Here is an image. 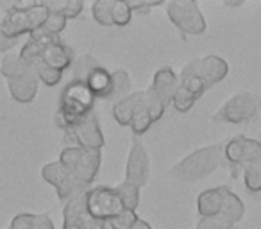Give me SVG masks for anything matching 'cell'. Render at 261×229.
<instances>
[{
	"label": "cell",
	"mask_w": 261,
	"mask_h": 229,
	"mask_svg": "<svg viewBox=\"0 0 261 229\" xmlns=\"http://www.w3.org/2000/svg\"><path fill=\"white\" fill-rule=\"evenodd\" d=\"M133 229H152V225L149 224V222L142 220V218H138V222H136L135 225H133Z\"/></svg>",
	"instance_id": "60d3db41"
},
{
	"label": "cell",
	"mask_w": 261,
	"mask_h": 229,
	"mask_svg": "<svg viewBox=\"0 0 261 229\" xmlns=\"http://www.w3.org/2000/svg\"><path fill=\"white\" fill-rule=\"evenodd\" d=\"M222 165H225L224 143H215V145L202 147V149L182 158L170 168V174L179 181L195 183L211 175Z\"/></svg>",
	"instance_id": "6da1fadb"
},
{
	"label": "cell",
	"mask_w": 261,
	"mask_h": 229,
	"mask_svg": "<svg viewBox=\"0 0 261 229\" xmlns=\"http://www.w3.org/2000/svg\"><path fill=\"white\" fill-rule=\"evenodd\" d=\"M31 66H33L34 72H36L38 81H40L41 84H45V86H58V84L61 83L63 72H59V70H56V68H52V66L45 65L41 59H38V61L33 63Z\"/></svg>",
	"instance_id": "484cf974"
},
{
	"label": "cell",
	"mask_w": 261,
	"mask_h": 229,
	"mask_svg": "<svg viewBox=\"0 0 261 229\" xmlns=\"http://www.w3.org/2000/svg\"><path fill=\"white\" fill-rule=\"evenodd\" d=\"M225 165L231 168V174L238 175L240 168L252 167L261 163V142L247 136H234L227 143H224Z\"/></svg>",
	"instance_id": "5b68a950"
},
{
	"label": "cell",
	"mask_w": 261,
	"mask_h": 229,
	"mask_svg": "<svg viewBox=\"0 0 261 229\" xmlns=\"http://www.w3.org/2000/svg\"><path fill=\"white\" fill-rule=\"evenodd\" d=\"M33 229H56V225L48 215H36V222H34Z\"/></svg>",
	"instance_id": "f35d334b"
},
{
	"label": "cell",
	"mask_w": 261,
	"mask_h": 229,
	"mask_svg": "<svg viewBox=\"0 0 261 229\" xmlns=\"http://www.w3.org/2000/svg\"><path fill=\"white\" fill-rule=\"evenodd\" d=\"M75 58H77L75 52H73L63 40L47 45L40 56V59L45 65L52 66V68L59 70V72H66L68 68H72Z\"/></svg>",
	"instance_id": "4fadbf2b"
},
{
	"label": "cell",
	"mask_w": 261,
	"mask_h": 229,
	"mask_svg": "<svg viewBox=\"0 0 261 229\" xmlns=\"http://www.w3.org/2000/svg\"><path fill=\"white\" fill-rule=\"evenodd\" d=\"M127 4H129V8L133 9V13L147 15L152 8L163 6V0H127Z\"/></svg>",
	"instance_id": "8d00e7d4"
},
{
	"label": "cell",
	"mask_w": 261,
	"mask_h": 229,
	"mask_svg": "<svg viewBox=\"0 0 261 229\" xmlns=\"http://www.w3.org/2000/svg\"><path fill=\"white\" fill-rule=\"evenodd\" d=\"M0 29L4 33L6 38L9 40H18L23 34H29L31 36V23H29V16L25 13H6L2 22H0Z\"/></svg>",
	"instance_id": "e0dca14e"
},
{
	"label": "cell",
	"mask_w": 261,
	"mask_h": 229,
	"mask_svg": "<svg viewBox=\"0 0 261 229\" xmlns=\"http://www.w3.org/2000/svg\"><path fill=\"white\" fill-rule=\"evenodd\" d=\"M38 84H40V81H38L36 75H25L8 81V90L9 95L13 97V100L20 102V104H29L36 97Z\"/></svg>",
	"instance_id": "2e32d148"
},
{
	"label": "cell",
	"mask_w": 261,
	"mask_h": 229,
	"mask_svg": "<svg viewBox=\"0 0 261 229\" xmlns=\"http://www.w3.org/2000/svg\"><path fill=\"white\" fill-rule=\"evenodd\" d=\"M115 190L120 195V199H122L123 208L130 211H136V208L140 206V193H142V188H138V186H135L133 183L123 179L120 185L115 186Z\"/></svg>",
	"instance_id": "d4e9b609"
},
{
	"label": "cell",
	"mask_w": 261,
	"mask_h": 229,
	"mask_svg": "<svg viewBox=\"0 0 261 229\" xmlns=\"http://www.w3.org/2000/svg\"><path fill=\"white\" fill-rule=\"evenodd\" d=\"M130 88V77L125 70H115L113 72V91L109 95V98H113L115 102L122 100L123 97L129 95Z\"/></svg>",
	"instance_id": "83f0119b"
},
{
	"label": "cell",
	"mask_w": 261,
	"mask_h": 229,
	"mask_svg": "<svg viewBox=\"0 0 261 229\" xmlns=\"http://www.w3.org/2000/svg\"><path fill=\"white\" fill-rule=\"evenodd\" d=\"M36 6V0H4L0 2V8L6 13H25Z\"/></svg>",
	"instance_id": "d590c367"
},
{
	"label": "cell",
	"mask_w": 261,
	"mask_h": 229,
	"mask_svg": "<svg viewBox=\"0 0 261 229\" xmlns=\"http://www.w3.org/2000/svg\"><path fill=\"white\" fill-rule=\"evenodd\" d=\"M0 73H2L8 81L18 79V77H25V75H36L33 66H31L29 63L23 61V59L20 58V54H13V52H9V54H6L4 58H2V63H0Z\"/></svg>",
	"instance_id": "ac0fdd59"
},
{
	"label": "cell",
	"mask_w": 261,
	"mask_h": 229,
	"mask_svg": "<svg viewBox=\"0 0 261 229\" xmlns=\"http://www.w3.org/2000/svg\"><path fill=\"white\" fill-rule=\"evenodd\" d=\"M145 104H147V109H149V113H150L152 122L161 120V117L165 115L167 106H165L163 100L158 97V93L152 90V86H150L149 90H145Z\"/></svg>",
	"instance_id": "f1b7e54d"
},
{
	"label": "cell",
	"mask_w": 261,
	"mask_h": 229,
	"mask_svg": "<svg viewBox=\"0 0 261 229\" xmlns=\"http://www.w3.org/2000/svg\"><path fill=\"white\" fill-rule=\"evenodd\" d=\"M195 102H197V98L193 97L185 86L179 84L177 91H175V95H174V100H172V106L175 108V111H179V113L190 111V109L195 106Z\"/></svg>",
	"instance_id": "4dcf8cb0"
},
{
	"label": "cell",
	"mask_w": 261,
	"mask_h": 229,
	"mask_svg": "<svg viewBox=\"0 0 261 229\" xmlns=\"http://www.w3.org/2000/svg\"><path fill=\"white\" fill-rule=\"evenodd\" d=\"M113 4L115 0H97L93 6H91V15L93 20L98 26L104 27H113Z\"/></svg>",
	"instance_id": "4316f807"
},
{
	"label": "cell",
	"mask_w": 261,
	"mask_h": 229,
	"mask_svg": "<svg viewBox=\"0 0 261 229\" xmlns=\"http://www.w3.org/2000/svg\"><path fill=\"white\" fill-rule=\"evenodd\" d=\"M243 183H245V188L249 192H261V163L243 168Z\"/></svg>",
	"instance_id": "1f68e13d"
},
{
	"label": "cell",
	"mask_w": 261,
	"mask_h": 229,
	"mask_svg": "<svg viewBox=\"0 0 261 229\" xmlns=\"http://www.w3.org/2000/svg\"><path fill=\"white\" fill-rule=\"evenodd\" d=\"M41 4L50 13H59L66 20L77 18L84 9V4L81 0H41Z\"/></svg>",
	"instance_id": "44dd1931"
},
{
	"label": "cell",
	"mask_w": 261,
	"mask_h": 229,
	"mask_svg": "<svg viewBox=\"0 0 261 229\" xmlns=\"http://www.w3.org/2000/svg\"><path fill=\"white\" fill-rule=\"evenodd\" d=\"M66 23H68V20H66L63 15H59V13H50V15H48V20L45 22V26L41 27V29L48 34L59 36V34L66 29Z\"/></svg>",
	"instance_id": "e575fe53"
},
{
	"label": "cell",
	"mask_w": 261,
	"mask_h": 229,
	"mask_svg": "<svg viewBox=\"0 0 261 229\" xmlns=\"http://www.w3.org/2000/svg\"><path fill=\"white\" fill-rule=\"evenodd\" d=\"M86 193H81V195L73 197L65 204L63 229H106V222L93 218L88 211Z\"/></svg>",
	"instance_id": "8fae6325"
},
{
	"label": "cell",
	"mask_w": 261,
	"mask_h": 229,
	"mask_svg": "<svg viewBox=\"0 0 261 229\" xmlns=\"http://www.w3.org/2000/svg\"><path fill=\"white\" fill-rule=\"evenodd\" d=\"M243 213H245V206H243L242 199L234 192H231V188H227L224 199V210H222L220 215L236 225L243 218Z\"/></svg>",
	"instance_id": "cb8c5ba5"
},
{
	"label": "cell",
	"mask_w": 261,
	"mask_h": 229,
	"mask_svg": "<svg viewBox=\"0 0 261 229\" xmlns=\"http://www.w3.org/2000/svg\"><path fill=\"white\" fill-rule=\"evenodd\" d=\"M195 229H234V224L229 222L225 217H222V215H217V217H200Z\"/></svg>",
	"instance_id": "836d02e7"
},
{
	"label": "cell",
	"mask_w": 261,
	"mask_h": 229,
	"mask_svg": "<svg viewBox=\"0 0 261 229\" xmlns=\"http://www.w3.org/2000/svg\"><path fill=\"white\" fill-rule=\"evenodd\" d=\"M179 75L168 66H163L160 68L156 73H154V81H152V90L158 93V97L163 100V104L170 106L172 100H174V95L179 88Z\"/></svg>",
	"instance_id": "5bb4252c"
},
{
	"label": "cell",
	"mask_w": 261,
	"mask_h": 229,
	"mask_svg": "<svg viewBox=\"0 0 261 229\" xmlns=\"http://www.w3.org/2000/svg\"><path fill=\"white\" fill-rule=\"evenodd\" d=\"M97 97L93 91L88 88L86 83H77V81H70L61 91L59 97V111H63L70 120L79 122L91 111H95L93 106Z\"/></svg>",
	"instance_id": "277c9868"
},
{
	"label": "cell",
	"mask_w": 261,
	"mask_h": 229,
	"mask_svg": "<svg viewBox=\"0 0 261 229\" xmlns=\"http://www.w3.org/2000/svg\"><path fill=\"white\" fill-rule=\"evenodd\" d=\"M70 140L77 147L84 150H100L104 147V135H102L100 124H98L97 113L91 111L84 118H81L75 124V128L70 133H66Z\"/></svg>",
	"instance_id": "30bf717a"
},
{
	"label": "cell",
	"mask_w": 261,
	"mask_h": 229,
	"mask_svg": "<svg viewBox=\"0 0 261 229\" xmlns=\"http://www.w3.org/2000/svg\"><path fill=\"white\" fill-rule=\"evenodd\" d=\"M138 215L136 211H130V210H123L118 217H115L113 220H109V227L111 229H133V225L138 222Z\"/></svg>",
	"instance_id": "d6a6232c"
},
{
	"label": "cell",
	"mask_w": 261,
	"mask_h": 229,
	"mask_svg": "<svg viewBox=\"0 0 261 229\" xmlns=\"http://www.w3.org/2000/svg\"><path fill=\"white\" fill-rule=\"evenodd\" d=\"M227 188L229 186L222 185V186H217V188L204 190V192L197 197V211H199L200 217H217V215L222 213Z\"/></svg>",
	"instance_id": "9a60e30c"
},
{
	"label": "cell",
	"mask_w": 261,
	"mask_h": 229,
	"mask_svg": "<svg viewBox=\"0 0 261 229\" xmlns=\"http://www.w3.org/2000/svg\"><path fill=\"white\" fill-rule=\"evenodd\" d=\"M59 163L77 179L90 186L98 175L102 163L100 150H84L77 145L66 147L59 154Z\"/></svg>",
	"instance_id": "7a4b0ae2"
},
{
	"label": "cell",
	"mask_w": 261,
	"mask_h": 229,
	"mask_svg": "<svg viewBox=\"0 0 261 229\" xmlns=\"http://www.w3.org/2000/svg\"><path fill=\"white\" fill-rule=\"evenodd\" d=\"M261 109V98L250 91H240L229 97L215 111L213 120L224 124H247L257 117Z\"/></svg>",
	"instance_id": "3957f363"
},
{
	"label": "cell",
	"mask_w": 261,
	"mask_h": 229,
	"mask_svg": "<svg viewBox=\"0 0 261 229\" xmlns=\"http://www.w3.org/2000/svg\"><path fill=\"white\" fill-rule=\"evenodd\" d=\"M16 40H9V38L4 36L2 29H0V54H9V52L15 48Z\"/></svg>",
	"instance_id": "ab89813d"
},
{
	"label": "cell",
	"mask_w": 261,
	"mask_h": 229,
	"mask_svg": "<svg viewBox=\"0 0 261 229\" xmlns=\"http://www.w3.org/2000/svg\"><path fill=\"white\" fill-rule=\"evenodd\" d=\"M41 177L48 183V185L54 186L56 193H58L59 200H65L68 202L70 199L81 195V193H86L90 190V186L84 185V183L77 181L65 167L58 161H50L41 168Z\"/></svg>",
	"instance_id": "ba28073f"
},
{
	"label": "cell",
	"mask_w": 261,
	"mask_h": 229,
	"mask_svg": "<svg viewBox=\"0 0 261 229\" xmlns=\"http://www.w3.org/2000/svg\"><path fill=\"white\" fill-rule=\"evenodd\" d=\"M152 124H154V122H152V118H150L149 109H147L145 91H143L142 98H140V102H138V108H136V111H135V117H133V122H130V125H129V129L133 131V135H135V136H142V135H145V133L149 131Z\"/></svg>",
	"instance_id": "7402d4cb"
},
{
	"label": "cell",
	"mask_w": 261,
	"mask_h": 229,
	"mask_svg": "<svg viewBox=\"0 0 261 229\" xmlns=\"http://www.w3.org/2000/svg\"><path fill=\"white\" fill-rule=\"evenodd\" d=\"M167 16L182 34L199 36L206 31V18L193 0H172L167 4Z\"/></svg>",
	"instance_id": "8992f818"
},
{
	"label": "cell",
	"mask_w": 261,
	"mask_h": 229,
	"mask_svg": "<svg viewBox=\"0 0 261 229\" xmlns=\"http://www.w3.org/2000/svg\"><path fill=\"white\" fill-rule=\"evenodd\" d=\"M86 206L88 211L93 218L108 224L109 220H113L115 217H118L125 208L120 199V195L116 193L115 186H93L88 190L86 193Z\"/></svg>",
	"instance_id": "52a82bcc"
},
{
	"label": "cell",
	"mask_w": 261,
	"mask_h": 229,
	"mask_svg": "<svg viewBox=\"0 0 261 229\" xmlns=\"http://www.w3.org/2000/svg\"><path fill=\"white\" fill-rule=\"evenodd\" d=\"M150 174V163H149V154H147L143 143L138 138L133 140L129 156H127L125 163V181L133 183L138 188H143L149 181Z\"/></svg>",
	"instance_id": "7c38bea8"
},
{
	"label": "cell",
	"mask_w": 261,
	"mask_h": 229,
	"mask_svg": "<svg viewBox=\"0 0 261 229\" xmlns=\"http://www.w3.org/2000/svg\"><path fill=\"white\" fill-rule=\"evenodd\" d=\"M86 84L97 98H109L113 91V72L106 70L104 66H98L88 77Z\"/></svg>",
	"instance_id": "ffe728a7"
},
{
	"label": "cell",
	"mask_w": 261,
	"mask_h": 229,
	"mask_svg": "<svg viewBox=\"0 0 261 229\" xmlns=\"http://www.w3.org/2000/svg\"><path fill=\"white\" fill-rule=\"evenodd\" d=\"M229 73V65L225 59H222L220 56H204V58H197L193 61L186 63L181 70V75H197L206 83L207 90L213 88L215 84H218L220 81H224Z\"/></svg>",
	"instance_id": "9c48e42d"
},
{
	"label": "cell",
	"mask_w": 261,
	"mask_h": 229,
	"mask_svg": "<svg viewBox=\"0 0 261 229\" xmlns=\"http://www.w3.org/2000/svg\"><path fill=\"white\" fill-rule=\"evenodd\" d=\"M36 222V213H18L11 220L9 229H33Z\"/></svg>",
	"instance_id": "74e56055"
},
{
	"label": "cell",
	"mask_w": 261,
	"mask_h": 229,
	"mask_svg": "<svg viewBox=\"0 0 261 229\" xmlns=\"http://www.w3.org/2000/svg\"><path fill=\"white\" fill-rule=\"evenodd\" d=\"M143 91H136V93H129L127 97H123L122 100L115 102L113 104V118L118 122L123 128H129L133 117H135V111L138 108V102L142 98Z\"/></svg>",
	"instance_id": "d6986e66"
},
{
	"label": "cell",
	"mask_w": 261,
	"mask_h": 229,
	"mask_svg": "<svg viewBox=\"0 0 261 229\" xmlns=\"http://www.w3.org/2000/svg\"><path fill=\"white\" fill-rule=\"evenodd\" d=\"M133 18V9L129 8L127 0H115L113 4V23L116 27H125L130 23Z\"/></svg>",
	"instance_id": "f546056e"
},
{
	"label": "cell",
	"mask_w": 261,
	"mask_h": 229,
	"mask_svg": "<svg viewBox=\"0 0 261 229\" xmlns=\"http://www.w3.org/2000/svg\"><path fill=\"white\" fill-rule=\"evenodd\" d=\"M98 61L93 58L91 54H81L75 58L72 65V81H77V83H86L88 77L91 75L95 68H98Z\"/></svg>",
	"instance_id": "603a6c76"
}]
</instances>
